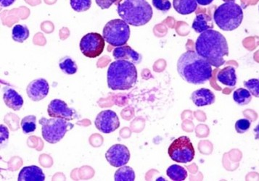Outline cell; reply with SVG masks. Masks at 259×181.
<instances>
[{"instance_id": "1", "label": "cell", "mask_w": 259, "mask_h": 181, "mask_svg": "<svg viewBox=\"0 0 259 181\" xmlns=\"http://www.w3.org/2000/svg\"><path fill=\"white\" fill-rule=\"evenodd\" d=\"M195 50L215 68L223 66L226 63L225 57L229 55L226 38L213 29L205 31L198 36L195 42Z\"/></svg>"}, {"instance_id": "2", "label": "cell", "mask_w": 259, "mask_h": 181, "mask_svg": "<svg viewBox=\"0 0 259 181\" xmlns=\"http://www.w3.org/2000/svg\"><path fill=\"white\" fill-rule=\"evenodd\" d=\"M177 71L182 79L195 85L205 84L213 76L210 63L193 50H188L180 56L177 62Z\"/></svg>"}, {"instance_id": "3", "label": "cell", "mask_w": 259, "mask_h": 181, "mask_svg": "<svg viewBox=\"0 0 259 181\" xmlns=\"http://www.w3.org/2000/svg\"><path fill=\"white\" fill-rule=\"evenodd\" d=\"M107 79L112 90H130L138 81V70L134 63L118 59L110 63Z\"/></svg>"}, {"instance_id": "4", "label": "cell", "mask_w": 259, "mask_h": 181, "mask_svg": "<svg viewBox=\"0 0 259 181\" xmlns=\"http://www.w3.org/2000/svg\"><path fill=\"white\" fill-rule=\"evenodd\" d=\"M117 12L123 21L136 27L146 25L153 16V8L146 0H120Z\"/></svg>"}, {"instance_id": "5", "label": "cell", "mask_w": 259, "mask_h": 181, "mask_svg": "<svg viewBox=\"0 0 259 181\" xmlns=\"http://www.w3.org/2000/svg\"><path fill=\"white\" fill-rule=\"evenodd\" d=\"M213 20L220 29L234 31L243 22V9L235 2L224 3L215 9Z\"/></svg>"}, {"instance_id": "6", "label": "cell", "mask_w": 259, "mask_h": 181, "mask_svg": "<svg viewBox=\"0 0 259 181\" xmlns=\"http://www.w3.org/2000/svg\"><path fill=\"white\" fill-rule=\"evenodd\" d=\"M41 126V135L43 139L50 144H57L66 135L68 131L73 128V124L67 119L53 117L47 119L42 117L39 119Z\"/></svg>"}, {"instance_id": "7", "label": "cell", "mask_w": 259, "mask_h": 181, "mask_svg": "<svg viewBox=\"0 0 259 181\" xmlns=\"http://www.w3.org/2000/svg\"><path fill=\"white\" fill-rule=\"evenodd\" d=\"M131 34L128 23L121 19L111 20L103 29V38L110 45L118 47L125 45Z\"/></svg>"}, {"instance_id": "8", "label": "cell", "mask_w": 259, "mask_h": 181, "mask_svg": "<svg viewBox=\"0 0 259 181\" xmlns=\"http://www.w3.org/2000/svg\"><path fill=\"white\" fill-rule=\"evenodd\" d=\"M168 153L172 160L184 164L192 162L195 154L190 138L185 136L175 139L168 148Z\"/></svg>"}, {"instance_id": "9", "label": "cell", "mask_w": 259, "mask_h": 181, "mask_svg": "<svg viewBox=\"0 0 259 181\" xmlns=\"http://www.w3.org/2000/svg\"><path fill=\"white\" fill-rule=\"evenodd\" d=\"M79 46L85 57L96 58L104 51L105 41L103 36L98 33H89L83 36Z\"/></svg>"}, {"instance_id": "10", "label": "cell", "mask_w": 259, "mask_h": 181, "mask_svg": "<svg viewBox=\"0 0 259 181\" xmlns=\"http://www.w3.org/2000/svg\"><path fill=\"white\" fill-rule=\"evenodd\" d=\"M95 126L103 134H110L119 128V118L114 111L107 109L98 114L95 119Z\"/></svg>"}, {"instance_id": "11", "label": "cell", "mask_w": 259, "mask_h": 181, "mask_svg": "<svg viewBox=\"0 0 259 181\" xmlns=\"http://www.w3.org/2000/svg\"><path fill=\"white\" fill-rule=\"evenodd\" d=\"M130 150L126 146L122 144H115L107 151L105 158L110 165L115 167H120L126 165L130 161Z\"/></svg>"}, {"instance_id": "12", "label": "cell", "mask_w": 259, "mask_h": 181, "mask_svg": "<svg viewBox=\"0 0 259 181\" xmlns=\"http://www.w3.org/2000/svg\"><path fill=\"white\" fill-rule=\"evenodd\" d=\"M48 113L50 117L63 118L71 121L76 118L77 114L76 111L68 107V104L64 101L55 99L51 101L48 105Z\"/></svg>"}, {"instance_id": "13", "label": "cell", "mask_w": 259, "mask_h": 181, "mask_svg": "<svg viewBox=\"0 0 259 181\" xmlns=\"http://www.w3.org/2000/svg\"><path fill=\"white\" fill-rule=\"evenodd\" d=\"M50 86L44 79L33 80L27 86L26 92L33 102L42 100L49 94Z\"/></svg>"}, {"instance_id": "14", "label": "cell", "mask_w": 259, "mask_h": 181, "mask_svg": "<svg viewBox=\"0 0 259 181\" xmlns=\"http://www.w3.org/2000/svg\"><path fill=\"white\" fill-rule=\"evenodd\" d=\"M113 57L116 61H127L134 63V64H140L141 63L143 57L139 54L138 51L134 50L131 46L123 45L116 47L113 51Z\"/></svg>"}, {"instance_id": "15", "label": "cell", "mask_w": 259, "mask_h": 181, "mask_svg": "<svg viewBox=\"0 0 259 181\" xmlns=\"http://www.w3.org/2000/svg\"><path fill=\"white\" fill-rule=\"evenodd\" d=\"M191 99L197 107H204L213 104L215 101V96L210 89L202 88L194 91L191 95Z\"/></svg>"}, {"instance_id": "16", "label": "cell", "mask_w": 259, "mask_h": 181, "mask_svg": "<svg viewBox=\"0 0 259 181\" xmlns=\"http://www.w3.org/2000/svg\"><path fill=\"white\" fill-rule=\"evenodd\" d=\"M3 91H4L3 100L6 103L7 107L11 108L14 111L20 110L23 105L22 96L14 89L8 86L5 87Z\"/></svg>"}, {"instance_id": "17", "label": "cell", "mask_w": 259, "mask_h": 181, "mask_svg": "<svg viewBox=\"0 0 259 181\" xmlns=\"http://www.w3.org/2000/svg\"><path fill=\"white\" fill-rule=\"evenodd\" d=\"M45 175L42 170L36 165L24 167L18 174V181H44Z\"/></svg>"}, {"instance_id": "18", "label": "cell", "mask_w": 259, "mask_h": 181, "mask_svg": "<svg viewBox=\"0 0 259 181\" xmlns=\"http://www.w3.org/2000/svg\"><path fill=\"white\" fill-rule=\"evenodd\" d=\"M192 27L194 31L198 34H202L208 30L213 29L214 27L213 18L205 13H200V14L197 15L196 18L194 20Z\"/></svg>"}, {"instance_id": "19", "label": "cell", "mask_w": 259, "mask_h": 181, "mask_svg": "<svg viewBox=\"0 0 259 181\" xmlns=\"http://www.w3.org/2000/svg\"><path fill=\"white\" fill-rule=\"evenodd\" d=\"M217 80L223 85L234 87L236 86L237 81L236 70L232 66L223 68L217 74Z\"/></svg>"}, {"instance_id": "20", "label": "cell", "mask_w": 259, "mask_h": 181, "mask_svg": "<svg viewBox=\"0 0 259 181\" xmlns=\"http://www.w3.org/2000/svg\"><path fill=\"white\" fill-rule=\"evenodd\" d=\"M173 7L179 14L187 16L196 11L198 3L196 0H173Z\"/></svg>"}, {"instance_id": "21", "label": "cell", "mask_w": 259, "mask_h": 181, "mask_svg": "<svg viewBox=\"0 0 259 181\" xmlns=\"http://www.w3.org/2000/svg\"><path fill=\"white\" fill-rule=\"evenodd\" d=\"M167 175L171 180L175 181H183L188 177V171L185 167L178 164H172L166 171Z\"/></svg>"}, {"instance_id": "22", "label": "cell", "mask_w": 259, "mask_h": 181, "mask_svg": "<svg viewBox=\"0 0 259 181\" xmlns=\"http://www.w3.org/2000/svg\"><path fill=\"white\" fill-rule=\"evenodd\" d=\"M29 30L26 25L17 24L12 30V38L16 42H24L29 37Z\"/></svg>"}, {"instance_id": "23", "label": "cell", "mask_w": 259, "mask_h": 181, "mask_svg": "<svg viewBox=\"0 0 259 181\" xmlns=\"http://www.w3.org/2000/svg\"><path fill=\"white\" fill-rule=\"evenodd\" d=\"M116 181H134L135 180V172L128 166H122L116 171L114 176Z\"/></svg>"}, {"instance_id": "24", "label": "cell", "mask_w": 259, "mask_h": 181, "mask_svg": "<svg viewBox=\"0 0 259 181\" xmlns=\"http://www.w3.org/2000/svg\"><path fill=\"white\" fill-rule=\"evenodd\" d=\"M233 99L239 105H246L251 101L252 96L248 89L240 88L233 93Z\"/></svg>"}, {"instance_id": "25", "label": "cell", "mask_w": 259, "mask_h": 181, "mask_svg": "<svg viewBox=\"0 0 259 181\" xmlns=\"http://www.w3.org/2000/svg\"><path fill=\"white\" fill-rule=\"evenodd\" d=\"M59 67L64 74L73 75L78 71L77 65L70 57L62 58L59 63Z\"/></svg>"}, {"instance_id": "26", "label": "cell", "mask_w": 259, "mask_h": 181, "mask_svg": "<svg viewBox=\"0 0 259 181\" xmlns=\"http://www.w3.org/2000/svg\"><path fill=\"white\" fill-rule=\"evenodd\" d=\"M21 128L24 134L33 133L36 129V117L34 115H28L23 117L21 123Z\"/></svg>"}, {"instance_id": "27", "label": "cell", "mask_w": 259, "mask_h": 181, "mask_svg": "<svg viewBox=\"0 0 259 181\" xmlns=\"http://www.w3.org/2000/svg\"><path fill=\"white\" fill-rule=\"evenodd\" d=\"M72 9L77 13L88 11L92 6V0H70Z\"/></svg>"}, {"instance_id": "28", "label": "cell", "mask_w": 259, "mask_h": 181, "mask_svg": "<svg viewBox=\"0 0 259 181\" xmlns=\"http://www.w3.org/2000/svg\"><path fill=\"white\" fill-rule=\"evenodd\" d=\"M244 86L246 88L250 94H253L255 97L259 96V81L258 79H250L244 82Z\"/></svg>"}, {"instance_id": "29", "label": "cell", "mask_w": 259, "mask_h": 181, "mask_svg": "<svg viewBox=\"0 0 259 181\" xmlns=\"http://www.w3.org/2000/svg\"><path fill=\"white\" fill-rule=\"evenodd\" d=\"M251 123L248 119H240L237 120L235 124V130L238 134H245L250 128Z\"/></svg>"}, {"instance_id": "30", "label": "cell", "mask_w": 259, "mask_h": 181, "mask_svg": "<svg viewBox=\"0 0 259 181\" xmlns=\"http://www.w3.org/2000/svg\"><path fill=\"white\" fill-rule=\"evenodd\" d=\"M152 3L158 11L167 12L171 8V3L169 0H153Z\"/></svg>"}, {"instance_id": "31", "label": "cell", "mask_w": 259, "mask_h": 181, "mask_svg": "<svg viewBox=\"0 0 259 181\" xmlns=\"http://www.w3.org/2000/svg\"><path fill=\"white\" fill-rule=\"evenodd\" d=\"M117 0H95L96 4L101 8L102 10L108 9L112 5L114 4Z\"/></svg>"}, {"instance_id": "32", "label": "cell", "mask_w": 259, "mask_h": 181, "mask_svg": "<svg viewBox=\"0 0 259 181\" xmlns=\"http://www.w3.org/2000/svg\"><path fill=\"white\" fill-rule=\"evenodd\" d=\"M0 127H1L0 128V129H1V144H3V142L9 138V131H8L6 126H3V125H1Z\"/></svg>"}, {"instance_id": "33", "label": "cell", "mask_w": 259, "mask_h": 181, "mask_svg": "<svg viewBox=\"0 0 259 181\" xmlns=\"http://www.w3.org/2000/svg\"><path fill=\"white\" fill-rule=\"evenodd\" d=\"M16 0H0V6L2 8H8L11 6Z\"/></svg>"}, {"instance_id": "34", "label": "cell", "mask_w": 259, "mask_h": 181, "mask_svg": "<svg viewBox=\"0 0 259 181\" xmlns=\"http://www.w3.org/2000/svg\"><path fill=\"white\" fill-rule=\"evenodd\" d=\"M213 0H196L197 3L201 6H206L211 4Z\"/></svg>"}, {"instance_id": "35", "label": "cell", "mask_w": 259, "mask_h": 181, "mask_svg": "<svg viewBox=\"0 0 259 181\" xmlns=\"http://www.w3.org/2000/svg\"><path fill=\"white\" fill-rule=\"evenodd\" d=\"M223 1L225 2V3H229V2H234L235 0H223Z\"/></svg>"}]
</instances>
